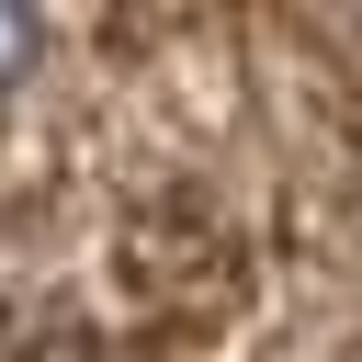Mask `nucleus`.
Masks as SVG:
<instances>
[{
	"mask_svg": "<svg viewBox=\"0 0 362 362\" xmlns=\"http://www.w3.org/2000/svg\"><path fill=\"white\" fill-rule=\"evenodd\" d=\"M34 57V0H0V79Z\"/></svg>",
	"mask_w": 362,
	"mask_h": 362,
	"instance_id": "nucleus-1",
	"label": "nucleus"
}]
</instances>
